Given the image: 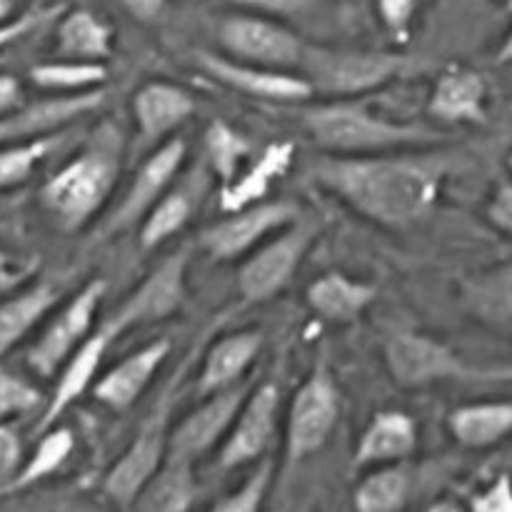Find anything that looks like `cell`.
Instances as JSON below:
<instances>
[{"instance_id":"28","label":"cell","mask_w":512,"mask_h":512,"mask_svg":"<svg viewBox=\"0 0 512 512\" xmlns=\"http://www.w3.org/2000/svg\"><path fill=\"white\" fill-rule=\"evenodd\" d=\"M378 300V285L350 278L343 270H328L305 288V303L318 318L345 325L358 320Z\"/></svg>"},{"instance_id":"34","label":"cell","mask_w":512,"mask_h":512,"mask_svg":"<svg viewBox=\"0 0 512 512\" xmlns=\"http://www.w3.org/2000/svg\"><path fill=\"white\" fill-rule=\"evenodd\" d=\"M255 143L240 128L230 125L228 120L215 118L210 120L203 135V155L208 170L213 173V180L218 188L228 185L235 175L240 173L245 163L253 158Z\"/></svg>"},{"instance_id":"20","label":"cell","mask_w":512,"mask_h":512,"mask_svg":"<svg viewBox=\"0 0 512 512\" xmlns=\"http://www.w3.org/2000/svg\"><path fill=\"white\" fill-rule=\"evenodd\" d=\"M133 123L143 148H155L173 138L195 113L198 98L170 80H148L133 95Z\"/></svg>"},{"instance_id":"17","label":"cell","mask_w":512,"mask_h":512,"mask_svg":"<svg viewBox=\"0 0 512 512\" xmlns=\"http://www.w3.org/2000/svg\"><path fill=\"white\" fill-rule=\"evenodd\" d=\"M215 180L203 158L193 168L185 170L175 178L163 193V198L150 208V213L138 225V243L143 250H158L165 243L183 233L198 213L203 210L205 200L213 193Z\"/></svg>"},{"instance_id":"3","label":"cell","mask_w":512,"mask_h":512,"mask_svg":"<svg viewBox=\"0 0 512 512\" xmlns=\"http://www.w3.org/2000/svg\"><path fill=\"white\" fill-rule=\"evenodd\" d=\"M300 123L328 155H373L390 150L428 148L435 133L425 125L388 118L365 98H335L328 103H300L280 108Z\"/></svg>"},{"instance_id":"11","label":"cell","mask_w":512,"mask_h":512,"mask_svg":"<svg viewBox=\"0 0 512 512\" xmlns=\"http://www.w3.org/2000/svg\"><path fill=\"white\" fill-rule=\"evenodd\" d=\"M193 250L183 245L175 253L165 255L123 300L118 308L103 320L105 328L123 338L128 330L145 328V325L168 320L170 315L178 313L188 298V268Z\"/></svg>"},{"instance_id":"36","label":"cell","mask_w":512,"mask_h":512,"mask_svg":"<svg viewBox=\"0 0 512 512\" xmlns=\"http://www.w3.org/2000/svg\"><path fill=\"white\" fill-rule=\"evenodd\" d=\"M63 143L65 130L63 133L43 135V138L0 145V190L15 188V185H23L25 180L33 178L40 163H45L50 155L58 153Z\"/></svg>"},{"instance_id":"32","label":"cell","mask_w":512,"mask_h":512,"mask_svg":"<svg viewBox=\"0 0 512 512\" xmlns=\"http://www.w3.org/2000/svg\"><path fill=\"white\" fill-rule=\"evenodd\" d=\"M73 450L75 435L70 428L53 425V428H48L45 433H40L38 445H35V450L30 453V458L25 460V463H20V468L15 470V475L8 483L0 485V498H10V495L23 493V490L48 480L50 475L63 470V465L68 463Z\"/></svg>"},{"instance_id":"5","label":"cell","mask_w":512,"mask_h":512,"mask_svg":"<svg viewBox=\"0 0 512 512\" xmlns=\"http://www.w3.org/2000/svg\"><path fill=\"white\" fill-rule=\"evenodd\" d=\"M413 68V58L395 50L333 48L308 43L300 63V75L315 95L325 98H365L400 80Z\"/></svg>"},{"instance_id":"18","label":"cell","mask_w":512,"mask_h":512,"mask_svg":"<svg viewBox=\"0 0 512 512\" xmlns=\"http://www.w3.org/2000/svg\"><path fill=\"white\" fill-rule=\"evenodd\" d=\"M105 100L108 93L98 88L85 93H55L35 103H23L18 110L0 118V145L63 133L75 120L103 108Z\"/></svg>"},{"instance_id":"24","label":"cell","mask_w":512,"mask_h":512,"mask_svg":"<svg viewBox=\"0 0 512 512\" xmlns=\"http://www.w3.org/2000/svg\"><path fill=\"white\" fill-rule=\"evenodd\" d=\"M295 163L293 140H275L255 150L253 158L240 168L228 185L218 188V203L223 213L248 208L270 198V190L288 175Z\"/></svg>"},{"instance_id":"35","label":"cell","mask_w":512,"mask_h":512,"mask_svg":"<svg viewBox=\"0 0 512 512\" xmlns=\"http://www.w3.org/2000/svg\"><path fill=\"white\" fill-rule=\"evenodd\" d=\"M28 78L35 88L48 93H85L98 90L108 83L110 70L105 63H88V60L55 58L33 65Z\"/></svg>"},{"instance_id":"41","label":"cell","mask_w":512,"mask_h":512,"mask_svg":"<svg viewBox=\"0 0 512 512\" xmlns=\"http://www.w3.org/2000/svg\"><path fill=\"white\" fill-rule=\"evenodd\" d=\"M213 3L225 5L230 10H240V13L270 15V18L285 20L313 10L318 0H213Z\"/></svg>"},{"instance_id":"47","label":"cell","mask_w":512,"mask_h":512,"mask_svg":"<svg viewBox=\"0 0 512 512\" xmlns=\"http://www.w3.org/2000/svg\"><path fill=\"white\" fill-rule=\"evenodd\" d=\"M23 105V85L15 75L0 73V118Z\"/></svg>"},{"instance_id":"23","label":"cell","mask_w":512,"mask_h":512,"mask_svg":"<svg viewBox=\"0 0 512 512\" xmlns=\"http://www.w3.org/2000/svg\"><path fill=\"white\" fill-rule=\"evenodd\" d=\"M428 115L445 125H480L488 120V80L468 65H450L435 78Z\"/></svg>"},{"instance_id":"46","label":"cell","mask_w":512,"mask_h":512,"mask_svg":"<svg viewBox=\"0 0 512 512\" xmlns=\"http://www.w3.org/2000/svg\"><path fill=\"white\" fill-rule=\"evenodd\" d=\"M170 0H118L120 8L135 20V23L143 25H155L163 20V15L168 13Z\"/></svg>"},{"instance_id":"49","label":"cell","mask_w":512,"mask_h":512,"mask_svg":"<svg viewBox=\"0 0 512 512\" xmlns=\"http://www.w3.org/2000/svg\"><path fill=\"white\" fill-rule=\"evenodd\" d=\"M20 0H0V23H8L18 15Z\"/></svg>"},{"instance_id":"51","label":"cell","mask_w":512,"mask_h":512,"mask_svg":"<svg viewBox=\"0 0 512 512\" xmlns=\"http://www.w3.org/2000/svg\"><path fill=\"white\" fill-rule=\"evenodd\" d=\"M505 165H508V170L512 173V153H508V158H505Z\"/></svg>"},{"instance_id":"13","label":"cell","mask_w":512,"mask_h":512,"mask_svg":"<svg viewBox=\"0 0 512 512\" xmlns=\"http://www.w3.org/2000/svg\"><path fill=\"white\" fill-rule=\"evenodd\" d=\"M300 213L303 210L293 200L268 198L263 203L225 213V218H220L218 223L200 230L195 245L208 255L210 263H238L245 255L253 253L263 240L293 223Z\"/></svg>"},{"instance_id":"15","label":"cell","mask_w":512,"mask_h":512,"mask_svg":"<svg viewBox=\"0 0 512 512\" xmlns=\"http://www.w3.org/2000/svg\"><path fill=\"white\" fill-rule=\"evenodd\" d=\"M193 60L215 83L233 90V93L245 95V98L260 100V103L288 108V105L310 103L315 98L308 80L303 75L293 73V70H275L265 68V65L243 63V60H235L230 55L205 48L193 50Z\"/></svg>"},{"instance_id":"6","label":"cell","mask_w":512,"mask_h":512,"mask_svg":"<svg viewBox=\"0 0 512 512\" xmlns=\"http://www.w3.org/2000/svg\"><path fill=\"white\" fill-rule=\"evenodd\" d=\"M383 360L390 380L405 390L430 388L440 383H503L512 380L508 368L473 365L433 335L418 330H395L383 345Z\"/></svg>"},{"instance_id":"2","label":"cell","mask_w":512,"mask_h":512,"mask_svg":"<svg viewBox=\"0 0 512 512\" xmlns=\"http://www.w3.org/2000/svg\"><path fill=\"white\" fill-rule=\"evenodd\" d=\"M125 163V133L118 120H100L78 153L43 185L40 205L63 233H80L105 210Z\"/></svg>"},{"instance_id":"9","label":"cell","mask_w":512,"mask_h":512,"mask_svg":"<svg viewBox=\"0 0 512 512\" xmlns=\"http://www.w3.org/2000/svg\"><path fill=\"white\" fill-rule=\"evenodd\" d=\"M220 53L275 70H298L308 40L285 20L230 10L215 25Z\"/></svg>"},{"instance_id":"30","label":"cell","mask_w":512,"mask_h":512,"mask_svg":"<svg viewBox=\"0 0 512 512\" xmlns=\"http://www.w3.org/2000/svg\"><path fill=\"white\" fill-rule=\"evenodd\" d=\"M448 433L465 450H488L512 438V400H480L450 410Z\"/></svg>"},{"instance_id":"42","label":"cell","mask_w":512,"mask_h":512,"mask_svg":"<svg viewBox=\"0 0 512 512\" xmlns=\"http://www.w3.org/2000/svg\"><path fill=\"white\" fill-rule=\"evenodd\" d=\"M38 265V258H23L0 248V298L28 285L38 273Z\"/></svg>"},{"instance_id":"8","label":"cell","mask_w":512,"mask_h":512,"mask_svg":"<svg viewBox=\"0 0 512 512\" xmlns=\"http://www.w3.org/2000/svg\"><path fill=\"white\" fill-rule=\"evenodd\" d=\"M340 405H343V395H340L338 380L328 363L320 360L293 393L288 413H285L288 465L303 463L328 445L330 435L338 428Z\"/></svg>"},{"instance_id":"45","label":"cell","mask_w":512,"mask_h":512,"mask_svg":"<svg viewBox=\"0 0 512 512\" xmlns=\"http://www.w3.org/2000/svg\"><path fill=\"white\" fill-rule=\"evenodd\" d=\"M23 463V440L10 423L0 420V485L8 483Z\"/></svg>"},{"instance_id":"19","label":"cell","mask_w":512,"mask_h":512,"mask_svg":"<svg viewBox=\"0 0 512 512\" xmlns=\"http://www.w3.org/2000/svg\"><path fill=\"white\" fill-rule=\"evenodd\" d=\"M115 335L105 328L103 323L83 340V343L75 348V353L60 365L58 380H55V388L50 393V398L45 400V408L40 413L38 425H35V433H45L48 428L58 425V420L78 403L80 398L93 390L95 380H98L100 368H103V360L108 355L110 345L115 343Z\"/></svg>"},{"instance_id":"48","label":"cell","mask_w":512,"mask_h":512,"mask_svg":"<svg viewBox=\"0 0 512 512\" xmlns=\"http://www.w3.org/2000/svg\"><path fill=\"white\" fill-rule=\"evenodd\" d=\"M495 63L498 65H512V25L508 30V35L503 38L500 48L495 50Z\"/></svg>"},{"instance_id":"33","label":"cell","mask_w":512,"mask_h":512,"mask_svg":"<svg viewBox=\"0 0 512 512\" xmlns=\"http://www.w3.org/2000/svg\"><path fill=\"white\" fill-rule=\"evenodd\" d=\"M413 495V475L405 463L368 468L353 493L355 512H403Z\"/></svg>"},{"instance_id":"50","label":"cell","mask_w":512,"mask_h":512,"mask_svg":"<svg viewBox=\"0 0 512 512\" xmlns=\"http://www.w3.org/2000/svg\"><path fill=\"white\" fill-rule=\"evenodd\" d=\"M425 512H468V510H465L463 505L453 503V500H438V503L430 505Z\"/></svg>"},{"instance_id":"37","label":"cell","mask_w":512,"mask_h":512,"mask_svg":"<svg viewBox=\"0 0 512 512\" xmlns=\"http://www.w3.org/2000/svg\"><path fill=\"white\" fill-rule=\"evenodd\" d=\"M275 478V460L270 455L258 460L253 473L243 480L238 490L220 498L218 503L210 508V512H260L265 505V498L270 493V485Z\"/></svg>"},{"instance_id":"21","label":"cell","mask_w":512,"mask_h":512,"mask_svg":"<svg viewBox=\"0 0 512 512\" xmlns=\"http://www.w3.org/2000/svg\"><path fill=\"white\" fill-rule=\"evenodd\" d=\"M170 350H173V343L168 338L150 340L128 358L115 363L113 368L100 373L90 395L113 413H125L138 403L140 395L150 388L155 375L160 373V368L168 363Z\"/></svg>"},{"instance_id":"16","label":"cell","mask_w":512,"mask_h":512,"mask_svg":"<svg viewBox=\"0 0 512 512\" xmlns=\"http://www.w3.org/2000/svg\"><path fill=\"white\" fill-rule=\"evenodd\" d=\"M255 380L248 378L243 383L233 385V388L218 390V393L203 395L198 408L190 410L185 418L170 428L168 438V455L178 460H188V463H198L228 435L230 425H233L235 415H238L240 405H243L245 395L250 393Z\"/></svg>"},{"instance_id":"39","label":"cell","mask_w":512,"mask_h":512,"mask_svg":"<svg viewBox=\"0 0 512 512\" xmlns=\"http://www.w3.org/2000/svg\"><path fill=\"white\" fill-rule=\"evenodd\" d=\"M65 3H55V5H45V8H30L25 13H18L13 20L8 23H0V50H5L8 45L18 43L20 38L25 35L35 33L40 30L43 25L55 23L60 13H63Z\"/></svg>"},{"instance_id":"29","label":"cell","mask_w":512,"mask_h":512,"mask_svg":"<svg viewBox=\"0 0 512 512\" xmlns=\"http://www.w3.org/2000/svg\"><path fill=\"white\" fill-rule=\"evenodd\" d=\"M113 25L90 8H63L55 18V53L58 58L108 63L113 55Z\"/></svg>"},{"instance_id":"12","label":"cell","mask_w":512,"mask_h":512,"mask_svg":"<svg viewBox=\"0 0 512 512\" xmlns=\"http://www.w3.org/2000/svg\"><path fill=\"white\" fill-rule=\"evenodd\" d=\"M108 293L103 278H90L68 303L60 305L53 315L45 318L38 338L25 350V365L40 378H53L60 365L75 353L80 343L95 330V315Z\"/></svg>"},{"instance_id":"40","label":"cell","mask_w":512,"mask_h":512,"mask_svg":"<svg viewBox=\"0 0 512 512\" xmlns=\"http://www.w3.org/2000/svg\"><path fill=\"white\" fill-rule=\"evenodd\" d=\"M375 10L383 23V28L393 35L395 40L405 43L413 30L415 15L420 10V0H375Z\"/></svg>"},{"instance_id":"26","label":"cell","mask_w":512,"mask_h":512,"mask_svg":"<svg viewBox=\"0 0 512 512\" xmlns=\"http://www.w3.org/2000/svg\"><path fill=\"white\" fill-rule=\"evenodd\" d=\"M63 298L58 283L40 280L0 298V360L23 343L40 323H45Z\"/></svg>"},{"instance_id":"7","label":"cell","mask_w":512,"mask_h":512,"mask_svg":"<svg viewBox=\"0 0 512 512\" xmlns=\"http://www.w3.org/2000/svg\"><path fill=\"white\" fill-rule=\"evenodd\" d=\"M320 235H323V223L315 215L300 213L293 223L263 240L253 253L240 260L235 275L240 300L260 305L283 293L303 268Z\"/></svg>"},{"instance_id":"52","label":"cell","mask_w":512,"mask_h":512,"mask_svg":"<svg viewBox=\"0 0 512 512\" xmlns=\"http://www.w3.org/2000/svg\"><path fill=\"white\" fill-rule=\"evenodd\" d=\"M3 230H10V225H8V223H3V220H0V233H3Z\"/></svg>"},{"instance_id":"1","label":"cell","mask_w":512,"mask_h":512,"mask_svg":"<svg viewBox=\"0 0 512 512\" xmlns=\"http://www.w3.org/2000/svg\"><path fill=\"white\" fill-rule=\"evenodd\" d=\"M450 175L443 153L423 148L373 155H318L308 178L353 213L385 230H410L435 213Z\"/></svg>"},{"instance_id":"43","label":"cell","mask_w":512,"mask_h":512,"mask_svg":"<svg viewBox=\"0 0 512 512\" xmlns=\"http://www.w3.org/2000/svg\"><path fill=\"white\" fill-rule=\"evenodd\" d=\"M468 512H512V478L498 475L493 483L470 500Z\"/></svg>"},{"instance_id":"14","label":"cell","mask_w":512,"mask_h":512,"mask_svg":"<svg viewBox=\"0 0 512 512\" xmlns=\"http://www.w3.org/2000/svg\"><path fill=\"white\" fill-rule=\"evenodd\" d=\"M280 405H283V388L278 378H265L253 383L245 395L228 435L218 448V468L228 470L245 468L265 458L278 433Z\"/></svg>"},{"instance_id":"10","label":"cell","mask_w":512,"mask_h":512,"mask_svg":"<svg viewBox=\"0 0 512 512\" xmlns=\"http://www.w3.org/2000/svg\"><path fill=\"white\" fill-rule=\"evenodd\" d=\"M185 163H188V143H185L183 135H173V138L150 148V153L135 170L130 185L125 188L123 198L110 208V213L93 230L90 243H105V240H113L115 235L140 225V220L150 213V208L163 198L165 190L183 173Z\"/></svg>"},{"instance_id":"31","label":"cell","mask_w":512,"mask_h":512,"mask_svg":"<svg viewBox=\"0 0 512 512\" xmlns=\"http://www.w3.org/2000/svg\"><path fill=\"white\" fill-rule=\"evenodd\" d=\"M198 493L195 463L168 455L133 500V508L135 512H190Z\"/></svg>"},{"instance_id":"38","label":"cell","mask_w":512,"mask_h":512,"mask_svg":"<svg viewBox=\"0 0 512 512\" xmlns=\"http://www.w3.org/2000/svg\"><path fill=\"white\" fill-rule=\"evenodd\" d=\"M43 403V393L23 375L13 373L0 360V420L10 423L18 415L33 413Z\"/></svg>"},{"instance_id":"25","label":"cell","mask_w":512,"mask_h":512,"mask_svg":"<svg viewBox=\"0 0 512 512\" xmlns=\"http://www.w3.org/2000/svg\"><path fill=\"white\" fill-rule=\"evenodd\" d=\"M420 445V425L405 410H380L360 433L353 453V468L408 463Z\"/></svg>"},{"instance_id":"44","label":"cell","mask_w":512,"mask_h":512,"mask_svg":"<svg viewBox=\"0 0 512 512\" xmlns=\"http://www.w3.org/2000/svg\"><path fill=\"white\" fill-rule=\"evenodd\" d=\"M485 218L495 230L512 238V180L495 185L488 205H485Z\"/></svg>"},{"instance_id":"27","label":"cell","mask_w":512,"mask_h":512,"mask_svg":"<svg viewBox=\"0 0 512 512\" xmlns=\"http://www.w3.org/2000/svg\"><path fill=\"white\" fill-rule=\"evenodd\" d=\"M460 300L473 320L512 338V263L470 275L460 285Z\"/></svg>"},{"instance_id":"22","label":"cell","mask_w":512,"mask_h":512,"mask_svg":"<svg viewBox=\"0 0 512 512\" xmlns=\"http://www.w3.org/2000/svg\"><path fill=\"white\" fill-rule=\"evenodd\" d=\"M263 345V330H238V333H225L220 338L208 340L200 353V368L195 373L198 375L195 378L198 398L248 380L250 368L263 353Z\"/></svg>"},{"instance_id":"4","label":"cell","mask_w":512,"mask_h":512,"mask_svg":"<svg viewBox=\"0 0 512 512\" xmlns=\"http://www.w3.org/2000/svg\"><path fill=\"white\" fill-rule=\"evenodd\" d=\"M228 320V310L218 313V318L210 320L203 330L198 333V338L190 343L188 353L183 355V360L178 363V368L165 378L163 388L155 395V403L150 408V413L145 415V420L140 423L138 433L130 440L128 448L120 453V458L110 465V470L103 478V493L108 495L113 503L130 508L133 500L138 498V493L143 490V485L148 483L155 475V470L163 465V460L168 458V438L170 428H173V413L175 405H178L180 395H183L185 380L190 378V373H195V365H198L200 353L208 345V340L213 335H218L220 325Z\"/></svg>"}]
</instances>
